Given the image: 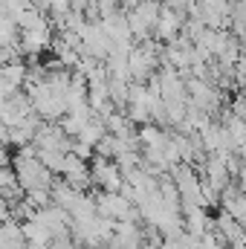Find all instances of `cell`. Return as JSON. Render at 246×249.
Returning <instances> with one entry per match:
<instances>
[{
	"mask_svg": "<svg viewBox=\"0 0 246 249\" xmlns=\"http://www.w3.org/2000/svg\"><path fill=\"white\" fill-rule=\"evenodd\" d=\"M47 249H75V244H72V238H55Z\"/></svg>",
	"mask_w": 246,
	"mask_h": 249,
	"instance_id": "4fadbf2b",
	"label": "cell"
},
{
	"mask_svg": "<svg viewBox=\"0 0 246 249\" xmlns=\"http://www.w3.org/2000/svg\"><path fill=\"white\" fill-rule=\"evenodd\" d=\"M185 23V15H180L177 9H168V6H162L159 9V18H157V23H154V29H151V35H154V41L157 44H171L177 35H180V29H183Z\"/></svg>",
	"mask_w": 246,
	"mask_h": 249,
	"instance_id": "277c9868",
	"label": "cell"
},
{
	"mask_svg": "<svg viewBox=\"0 0 246 249\" xmlns=\"http://www.w3.org/2000/svg\"><path fill=\"white\" fill-rule=\"evenodd\" d=\"M53 38H55V29H53L50 20H47V23H41V26H32V29L18 32V50H20L23 55H29V58H38L41 53L50 50Z\"/></svg>",
	"mask_w": 246,
	"mask_h": 249,
	"instance_id": "3957f363",
	"label": "cell"
},
{
	"mask_svg": "<svg viewBox=\"0 0 246 249\" xmlns=\"http://www.w3.org/2000/svg\"><path fill=\"white\" fill-rule=\"evenodd\" d=\"M58 177H61L67 186H72L75 191H90V171H87V162L78 160L75 154H64Z\"/></svg>",
	"mask_w": 246,
	"mask_h": 249,
	"instance_id": "5b68a950",
	"label": "cell"
},
{
	"mask_svg": "<svg viewBox=\"0 0 246 249\" xmlns=\"http://www.w3.org/2000/svg\"><path fill=\"white\" fill-rule=\"evenodd\" d=\"M183 232L191 238H203L211 232V217L206 209H183Z\"/></svg>",
	"mask_w": 246,
	"mask_h": 249,
	"instance_id": "9c48e42d",
	"label": "cell"
},
{
	"mask_svg": "<svg viewBox=\"0 0 246 249\" xmlns=\"http://www.w3.org/2000/svg\"><path fill=\"white\" fill-rule=\"evenodd\" d=\"M211 232H214L226 247H232V244H244V226L235 223L226 212H217V217H211Z\"/></svg>",
	"mask_w": 246,
	"mask_h": 249,
	"instance_id": "ba28073f",
	"label": "cell"
},
{
	"mask_svg": "<svg viewBox=\"0 0 246 249\" xmlns=\"http://www.w3.org/2000/svg\"><path fill=\"white\" fill-rule=\"evenodd\" d=\"M93 203H96V217H105V220H113V223L139 220L133 203L127 197H122L119 191H93Z\"/></svg>",
	"mask_w": 246,
	"mask_h": 249,
	"instance_id": "6da1fadb",
	"label": "cell"
},
{
	"mask_svg": "<svg viewBox=\"0 0 246 249\" xmlns=\"http://www.w3.org/2000/svg\"><path fill=\"white\" fill-rule=\"evenodd\" d=\"M32 220H35V223H41V226L53 235V241H55V238H70V214H67L64 209H58V206L38 209Z\"/></svg>",
	"mask_w": 246,
	"mask_h": 249,
	"instance_id": "8992f818",
	"label": "cell"
},
{
	"mask_svg": "<svg viewBox=\"0 0 246 249\" xmlns=\"http://www.w3.org/2000/svg\"><path fill=\"white\" fill-rule=\"evenodd\" d=\"M105 133H107V130H105V124H102L99 119H96V116H93L90 122H87L84 127H81V130H78V136H75L72 142H78V145H87V148H96V145H99V139H102Z\"/></svg>",
	"mask_w": 246,
	"mask_h": 249,
	"instance_id": "8fae6325",
	"label": "cell"
},
{
	"mask_svg": "<svg viewBox=\"0 0 246 249\" xmlns=\"http://www.w3.org/2000/svg\"><path fill=\"white\" fill-rule=\"evenodd\" d=\"M0 145H9V127L0 122Z\"/></svg>",
	"mask_w": 246,
	"mask_h": 249,
	"instance_id": "5bb4252c",
	"label": "cell"
},
{
	"mask_svg": "<svg viewBox=\"0 0 246 249\" xmlns=\"http://www.w3.org/2000/svg\"><path fill=\"white\" fill-rule=\"evenodd\" d=\"M23 203L29 206V209H47V206H53V200H50V188H35V191H26L23 194Z\"/></svg>",
	"mask_w": 246,
	"mask_h": 249,
	"instance_id": "7c38bea8",
	"label": "cell"
},
{
	"mask_svg": "<svg viewBox=\"0 0 246 249\" xmlns=\"http://www.w3.org/2000/svg\"><path fill=\"white\" fill-rule=\"evenodd\" d=\"M20 238H23V247L26 249H47L53 244V235L41 223H35V220H23L20 223Z\"/></svg>",
	"mask_w": 246,
	"mask_h": 249,
	"instance_id": "30bf717a",
	"label": "cell"
},
{
	"mask_svg": "<svg viewBox=\"0 0 246 249\" xmlns=\"http://www.w3.org/2000/svg\"><path fill=\"white\" fill-rule=\"evenodd\" d=\"M87 171H90V188L93 191H119L122 188V174H119L116 162H110V160L93 157L87 162Z\"/></svg>",
	"mask_w": 246,
	"mask_h": 249,
	"instance_id": "7a4b0ae2",
	"label": "cell"
},
{
	"mask_svg": "<svg viewBox=\"0 0 246 249\" xmlns=\"http://www.w3.org/2000/svg\"><path fill=\"white\" fill-rule=\"evenodd\" d=\"M220 203V212H226L235 223H241L244 226V217H246V197H244V191H241V186L238 183H232L229 188H223L220 191V197H217Z\"/></svg>",
	"mask_w": 246,
	"mask_h": 249,
	"instance_id": "52a82bcc",
	"label": "cell"
}]
</instances>
